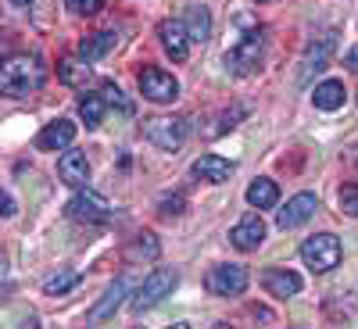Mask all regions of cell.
I'll return each mask as SVG.
<instances>
[{
    "label": "cell",
    "instance_id": "obj_15",
    "mask_svg": "<svg viewBox=\"0 0 358 329\" xmlns=\"http://www.w3.org/2000/svg\"><path fill=\"white\" fill-rule=\"evenodd\" d=\"M76 140V126L69 122V118H57V122L43 126V133L36 136V147L40 151H62V147H69Z\"/></svg>",
    "mask_w": 358,
    "mask_h": 329
},
{
    "label": "cell",
    "instance_id": "obj_9",
    "mask_svg": "<svg viewBox=\"0 0 358 329\" xmlns=\"http://www.w3.org/2000/svg\"><path fill=\"white\" fill-rule=\"evenodd\" d=\"M158 40H162V47H165V54L172 57V61H187V54H190V33H187L183 22L165 18L158 25Z\"/></svg>",
    "mask_w": 358,
    "mask_h": 329
},
{
    "label": "cell",
    "instance_id": "obj_11",
    "mask_svg": "<svg viewBox=\"0 0 358 329\" xmlns=\"http://www.w3.org/2000/svg\"><path fill=\"white\" fill-rule=\"evenodd\" d=\"M229 244L236 251H258L265 244V222L258 215H244L241 222L229 229Z\"/></svg>",
    "mask_w": 358,
    "mask_h": 329
},
{
    "label": "cell",
    "instance_id": "obj_6",
    "mask_svg": "<svg viewBox=\"0 0 358 329\" xmlns=\"http://www.w3.org/2000/svg\"><path fill=\"white\" fill-rule=\"evenodd\" d=\"M248 283H251V276H248L244 265H215L204 279V286L215 297H241L248 290Z\"/></svg>",
    "mask_w": 358,
    "mask_h": 329
},
{
    "label": "cell",
    "instance_id": "obj_8",
    "mask_svg": "<svg viewBox=\"0 0 358 329\" xmlns=\"http://www.w3.org/2000/svg\"><path fill=\"white\" fill-rule=\"evenodd\" d=\"M65 212H69L72 219H79V222H108V219H111V204H108L101 193H94V190H79V193L69 200Z\"/></svg>",
    "mask_w": 358,
    "mask_h": 329
},
{
    "label": "cell",
    "instance_id": "obj_18",
    "mask_svg": "<svg viewBox=\"0 0 358 329\" xmlns=\"http://www.w3.org/2000/svg\"><path fill=\"white\" fill-rule=\"evenodd\" d=\"M312 101H315L319 111H337V108H344V82H337V79L319 82V86L312 89Z\"/></svg>",
    "mask_w": 358,
    "mask_h": 329
},
{
    "label": "cell",
    "instance_id": "obj_28",
    "mask_svg": "<svg viewBox=\"0 0 358 329\" xmlns=\"http://www.w3.org/2000/svg\"><path fill=\"white\" fill-rule=\"evenodd\" d=\"M65 4H69L72 15H83V18H90V15L101 11V0H65Z\"/></svg>",
    "mask_w": 358,
    "mask_h": 329
},
{
    "label": "cell",
    "instance_id": "obj_23",
    "mask_svg": "<svg viewBox=\"0 0 358 329\" xmlns=\"http://www.w3.org/2000/svg\"><path fill=\"white\" fill-rule=\"evenodd\" d=\"M104 108H108V104H104V97H101V94H97V97H94V94L83 97V104H79V118H83V126H86V129H97V126L104 122Z\"/></svg>",
    "mask_w": 358,
    "mask_h": 329
},
{
    "label": "cell",
    "instance_id": "obj_22",
    "mask_svg": "<svg viewBox=\"0 0 358 329\" xmlns=\"http://www.w3.org/2000/svg\"><path fill=\"white\" fill-rule=\"evenodd\" d=\"M187 33H190V40L194 43H204L208 36H212V15H208V8H201V4H194L190 11H187Z\"/></svg>",
    "mask_w": 358,
    "mask_h": 329
},
{
    "label": "cell",
    "instance_id": "obj_24",
    "mask_svg": "<svg viewBox=\"0 0 358 329\" xmlns=\"http://www.w3.org/2000/svg\"><path fill=\"white\" fill-rule=\"evenodd\" d=\"M76 283H79V272H76V268H62V272H54V276L43 279V293L62 297V293H69Z\"/></svg>",
    "mask_w": 358,
    "mask_h": 329
},
{
    "label": "cell",
    "instance_id": "obj_26",
    "mask_svg": "<svg viewBox=\"0 0 358 329\" xmlns=\"http://www.w3.org/2000/svg\"><path fill=\"white\" fill-rule=\"evenodd\" d=\"M101 97H104V104H111V108H118V111H122V115H129L133 111V104L122 97V89H118L115 82H104L101 86Z\"/></svg>",
    "mask_w": 358,
    "mask_h": 329
},
{
    "label": "cell",
    "instance_id": "obj_21",
    "mask_svg": "<svg viewBox=\"0 0 358 329\" xmlns=\"http://www.w3.org/2000/svg\"><path fill=\"white\" fill-rule=\"evenodd\" d=\"M111 47H115V33H90V36L79 40V57L83 61H97V57H104Z\"/></svg>",
    "mask_w": 358,
    "mask_h": 329
},
{
    "label": "cell",
    "instance_id": "obj_29",
    "mask_svg": "<svg viewBox=\"0 0 358 329\" xmlns=\"http://www.w3.org/2000/svg\"><path fill=\"white\" fill-rule=\"evenodd\" d=\"M162 215H183V207H187V197L183 193H172V197H162Z\"/></svg>",
    "mask_w": 358,
    "mask_h": 329
},
{
    "label": "cell",
    "instance_id": "obj_32",
    "mask_svg": "<svg viewBox=\"0 0 358 329\" xmlns=\"http://www.w3.org/2000/svg\"><path fill=\"white\" fill-rule=\"evenodd\" d=\"M8 272V258H4V251H0V276Z\"/></svg>",
    "mask_w": 358,
    "mask_h": 329
},
{
    "label": "cell",
    "instance_id": "obj_13",
    "mask_svg": "<svg viewBox=\"0 0 358 329\" xmlns=\"http://www.w3.org/2000/svg\"><path fill=\"white\" fill-rule=\"evenodd\" d=\"M262 286L268 290V297H294L301 293V276L290 272V268H265Z\"/></svg>",
    "mask_w": 358,
    "mask_h": 329
},
{
    "label": "cell",
    "instance_id": "obj_1",
    "mask_svg": "<svg viewBox=\"0 0 358 329\" xmlns=\"http://www.w3.org/2000/svg\"><path fill=\"white\" fill-rule=\"evenodd\" d=\"M43 82V68L36 57H29V54H11L0 61V97H29L33 89Z\"/></svg>",
    "mask_w": 358,
    "mask_h": 329
},
{
    "label": "cell",
    "instance_id": "obj_31",
    "mask_svg": "<svg viewBox=\"0 0 358 329\" xmlns=\"http://www.w3.org/2000/svg\"><path fill=\"white\" fill-rule=\"evenodd\" d=\"M348 68H358V47L348 54Z\"/></svg>",
    "mask_w": 358,
    "mask_h": 329
},
{
    "label": "cell",
    "instance_id": "obj_3",
    "mask_svg": "<svg viewBox=\"0 0 358 329\" xmlns=\"http://www.w3.org/2000/svg\"><path fill=\"white\" fill-rule=\"evenodd\" d=\"M341 258H344V247L334 233H315L301 244V261L312 272H330V268L341 265Z\"/></svg>",
    "mask_w": 358,
    "mask_h": 329
},
{
    "label": "cell",
    "instance_id": "obj_17",
    "mask_svg": "<svg viewBox=\"0 0 358 329\" xmlns=\"http://www.w3.org/2000/svg\"><path fill=\"white\" fill-rule=\"evenodd\" d=\"M126 290H129V283H126V279H115V283L104 290V297L94 305V312H90V322H104V319H111V315H115V308L122 305Z\"/></svg>",
    "mask_w": 358,
    "mask_h": 329
},
{
    "label": "cell",
    "instance_id": "obj_14",
    "mask_svg": "<svg viewBox=\"0 0 358 329\" xmlns=\"http://www.w3.org/2000/svg\"><path fill=\"white\" fill-rule=\"evenodd\" d=\"M57 175H62V183H69V187L90 183V161H86V154L83 151L62 154V158H57Z\"/></svg>",
    "mask_w": 358,
    "mask_h": 329
},
{
    "label": "cell",
    "instance_id": "obj_30",
    "mask_svg": "<svg viewBox=\"0 0 358 329\" xmlns=\"http://www.w3.org/2000/svg\"><path fill=\"white\" fill-rule=\"evenodd\" d=\"M18 212V204H15V197L8 193V190H0V215H4V219H11Z\"/></svg>",
    "mask_w": 358,
    "mask_h": 329
},
{
    "label": "cell",
    "instance_id": "obj_4",
    "mask_svg": "<svg viewBox=\"0 0 358 329\" xmlns=\"http://www.w3.org/2000/svg\"><path fill=\"white\" fill-rule=\"evenodd\" d=\"M176 283H179V276L172 272V268H155V272L140 283V290L133 297V305H129L133 315H143L147 308H155L158 301H165V297L176 290Z\"/></svg>",
    "mask_w": 358,
    "mask_h": 329
},
{
    "label": "cell",
    "instance_id": "obj_20",
    "mask_svg": "<svg viewBox=\"0 0 358 329\" xmlns=\"http://www.w3.org/2000/svg\"><path fill=\"white\" fill-rule=\"evenodd\" d=\"M276 200H280V187L273 183V179H255V183L248 187V204L258 207V212L276 207Z\"/></svg>",
    "mask_w": 358,
    "mask_h": 329
},
{
    "label": "cell",
    "instance_id": "obj_33",
    "mask_svg": "<svg viewBox=\"0 0 358 329\" xmlns=\"http://www.w3.org/2000/svg\"><path fill=\"white\" fill-rule=\"evenodd\" d=\"M11 4H18V8H25V4H33V0H11Z\"/></svg>",
    "mask_w": 358,
    "mask_h": 329
},
{
    "label": "cell",
    "instance_id": "obj_25",
    "mask_svg": "<svg viewBox=\"0 0 358 329\" xmlns=\"http://www.w3.org/2000/svg\"><path fill=\"white\" fill-rule=\"evenodd\" d=\"M158 251H162V247H158V240H155V233H140L136 240L129 244L126 258H129V261H140V258H147V261H155V258H158Z\"/></svg>",
    "mask_w": 358,
    "mask_h": 329
},
{
    "label": "cell",
    "instance_id": "obj_5",
    "mask_svg": "<svg viewBox=\"0 0 358 329\" xmlns=\"http://www.w3.org/2000/svg\"><path fill=\"white\" fill-rule=\"evenodd\" d=\"M143 136L151 140L162 151H179L187 140V118H172V115H158L143 122Z\"/></svg>",
    "mask_w": 358,
    "mask_h": 329
},
{
    "label": "cell",
    "instance_id": "obj_16",
    "mask_svg": "<svg viewBox=\"0 0 358 329\" xmlns=\"http://www.w3.org/2000/svg\"><path fill=\"white\" fill-rule=\"evenodd\" d=\"M330 50H334V33H326V36H319L315 43H308V50H305V57H301V82H308L312 72H322V68H326V57H330Z\"/></svg>",
    "mask_w": 358,
    "mask_h": 329
},
{
    "label": "cell",
    "instance_id": "obj_27",
    "mask_svg": "<svg viewBox=\"0 0 358 329\" xmlns=\"http://www.w3.org/2000/svg\"><path fill=\"white\" fill-rule=\"evenodd\" d=\"M341 212L351 215V219H358V183H351V187L341 190Z\"/></svg>",
    "mask_w": 358,
    "mask_h": 329
},
{
    "label": "cell",
    "instance_id": "obj_12",
    "mask_svg": "<svg viewBox=\"0 0 358 329\" xmlns=\"http://www.w3.org/2000/svg\"><path fill=\"white\" fill-rule=\"evenodd\" d=\"M190 175L197 179V183H226V179L233 175V161L219 158V154H201L194 165H190Z\"/></svg>",
    "mask_w": 358,
    "mask_h": 329
},
{
    "label": "cell",
    "instance_id": "obj_19",
    "mask_svg": "<svg viewBox=\"0 0 358 329\" xmlns=\"http://www.w3.org/2000/svg\"><path fill=\"white\" fill-rule=\"evenodd\" d=\"M57 79H62L65 86H76V89H83L90 79H94V72L86 68V61H83V57H62V61H57Z\"/></svg>",
    "mask_w": 358,
    "mask_h": 329
},
{
    "label": "cell",
    "instance_id": "obj_2",
    "mask_svg": "<svg viewBox=\"0 0 358 329\" xmlns=\"http://www.w3.org/2000/svg\"><path fill=\"white\" fill-rule=\"evenodd\" d=\"M262 54H265V29H251L226 50V68L236 75H251L262 65Z\"/></svg>",
    "mask_w": 358,
    "mask_h": 329
},
{
    "label": "cell",
    "instance_id": "obj_7",
    "mask_svg": "<svg viewBox=\"0 0 358 329\" xmlns=\"http://www.w3.org/2000/svg\"><path fill=\"white\" fill-rule=\"evenodd\" d=\"M140 94L147 101H155V104H172L179 97V82L165 72V68H155V65H147L140 72Z\"/></svg>",
    "mask_w": 358,
    "mask_h": 329
},
{
    "label": "cell",
    "instance_id": "obj_10",
    "mask_svg": "<svg viewBox=\"0 0 358 329\" xmlns=\"http://www.w3.org/2000/svg\"><path fill=\"white\" fill-rule=\"evenodd\" d=\"M315 212H319V200L312 193H297V197L287 200V207L276 215V226L280 229H297V226H305Z\"/></svg>",
    "mask_w": 358,
    "mask_h": 329
}]
</instances>
